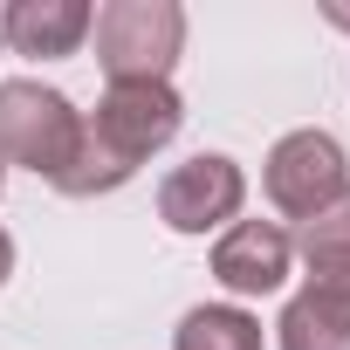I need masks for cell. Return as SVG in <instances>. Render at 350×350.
<instances>
[{
	"label": "cell",
	"mask_w": 350,
	"mask_h": 350,
	"mask_svg": "<svg viewBox=\"0 0 350 350\" xmlns=\"http://www.w3.org/2000/svg\"><path fill=\"white\" fill-rule=\"evenodd\" d=\"M90 124L124 151V158H151V151H165L172 137H179V124H186V103H179V90L172 83H110L103 90V103L90 110Z\"/></svg>",
	"instance_id": "5b68a950"
},
{
	"label": "cell",
	"mask_w": 350,
	"mask_h": 350,
	"mask_svg": "<svg viewBox=\"0 0 350 350\" xmlns=\"http://www.w3.org/2000/svg\"><path fill=\"white\" fill-rule=\"evenodd\" d=\"M261 193H268V206H275L282 220H316L323 206H336V200L350 193V158H343V144H336L329 131L302 124V131H288V137L268 144V158H261Z\"/></svg>",
	"instance_id": "3957f363"
},
{
	"label": "cell",
	"mask_w": 350,
	"mask_h": 350,
	"mask_svg": "<svg viewBox=\"0 0 350 350\" xmlns=\"http://www.w3.org/2000/svg\"><path fill=\"white\" fill-rule=\"evenodd\" d=\"M288 241H295L302 268H350V193L336 206H323L316 220H302Z\"/></svg>",
	"instance_id": "8fae6325"
},
{
	"label": "cell",
	"mask_w": 350,
	"mask_h": 350,
	"mask_svg": "<svg viewBox=\"0 0 350 350\" xmlns=\"http://www.w3.org/2000/svg\"><path fill=\"white\" fill-rule=\"evenodd\" d=\"M96 8L90 0H8L0 8V49L35 55V62H62L90 42Z\"/></svg>",
	"instance_id": "ba28073f"
},
{
	"label": "cell",
	"mask_w": 350,
	"mask_h": 350,
	"mask_svg": "<svg viewBox=\"0 0 350 350\" xmlns=\"http://www.w3.org/2000/svg\"><path fill=\"white\" fill-rule=\"evenodd\" d=\"M90 35L96 69L110 83H172L186 55V8L179 0H103Z\"/></svg>",
	"instance_id": "6da1fadb"
},
{
	"label": "cell",
	"mask_w": 350,
	"mask_h": 350,
	"mask_svg": "<svg viewBox=\"0 0 350 350\" xmlns=\"http://www.w3.org/2000/svg\"><path fill=\"white\" fill-rule=\"evenodd\" d=\"M172 350H268V336H261L254 309H241V302H200V309L179 316Z\"/></svg>",
	"instance_id": "30bf717a"
},
{
	"label": "cell",
	"mask_w": 350,
	"mask_h": 350,
	"mask_svg": "<svg viewBox=\"0 0 350 350\" xmlns=\"http://www.w3.org/2000/svg\"><path fill=\"white\" fill-rule=\"evenodd\" d=\"M0 193H8V165H0Z\"/></svg>",
	"instance_id": "5bb4252c"
},
{
	"label": "cell",
	"mask_w": 350,
	"mask_h": 350,
	"mask_svg": "<svg viewBox=\"0 0 350 350\" xmlns=\"http://www.w3.org/2000/svg\"><path fill=\"white\" fill-rule=\"evenodd\" d=\"M329 21H336V28H343V35H350V8H329Z\"/></svg>",
	"instance_id": "4fadbf2b"
},
{
	"label": "cell",
	"mask_w": 350,
	"mask_h": 350,
	"mask_svg": "<svg viewBox=\"0 0 350 350\" xmlns=\"http://www.w3.org/2000/svg\"><path fill=\"white\" fill-rule=\"evenodd\" d=\"M8 275H14V234L0 227V288H8Z\"/></svg>",
	"instance_id": "7c38bea8"
},
{
	"label": "cell",
	"mask_w": 350,
	"mask_h": 350,
	"mask_svg": "<svg viewBox=\"0 0 350 350\" xmlns=\"http://www.w3.org/2000/svg\"><path fill=\"white\" fill-rule=\"evenodd\" d=\"M131 179H137V158H124V151L83 117V137H76L69 165L55 172V193H62V200H110V193H124Z\"/></svg>",
	"instance_id": "9c48e42d"
},
{
	"label": "cell",
	"mask_w": 350,
	"mask_h": 350,
	"mask_svg": "<svg viewBox=\"0 0 350 350\" xmlns=\"http://www.w3.org/2000/svg\"><path fill=\"white\" fill-rule=\"evenodd\" d=\"M275 350H350V268H309L282 302Z\"/></svg>",
	"instance_id": "52a82bcc"
},
{
	"label": "cell",
	"mask_w": 350,
	"mask_h": 350,
	"mask_svg": "<svg viewBox=\"0 0 350 350\" xmlns=\"http://www.w3.org/2000/svg\"><path fill=\"white\" fill-rule=\"evenodd\" d=\"M295 268V241L288 227L275 220H234L220 241H213V282L234 295V302H254V295H275Z\"/></svg>",
	"instance_id": "8992f818"
},
{
	"label": "cell",
	"mask_w": 350,
	"mask_h": 350,
	"mask_svg": "<svg viewBox=\"0 0 350 350\" xmlns=\"http://www.w3.org/2000/svg\"><path fill=\"white\" fill-rule=\"evenodd\" d=\"M241 206H247V172L227 151H200V158L172 165L165 179H158V220L172 234H186V241L227 234L241 220Z\"/></svg>",
	"instance_id": "277c9868"
},
{
	"label": "cell",
	"mask_w": 350,
	"mask_h": 350,
	"mask_svg": "<svg viewBox=\"0 0 350 350\" xmlns=\"http://www.w3.org/2000/svg\"><path fill=\"white\" fill-rule=\"evenodd\" d=\"M76 137H83V110L62 90H49L35 76L0 83V165H28L35 179L55 186V172L69 165Z\"/></svg>",
	"instance_id": "7a4b0ae2"
}]
</instances>
